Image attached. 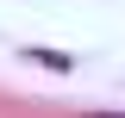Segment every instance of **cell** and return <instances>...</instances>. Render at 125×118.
<instances>
[{
  "instance_id": "6da1fadb",
  "label": "cell",
  "mask_w": 125,
  "mask_h": 118,
  "mask_svg": "<svg viewBox=\"0 0 125 118\" xmlns=\"http://www.w3.org/2000/svg\"><path fill=\"white\" fill-rule=\"evenodd\" d=\"M75 118H125V112H75Z\"/></svg>"
}]
</instances>
